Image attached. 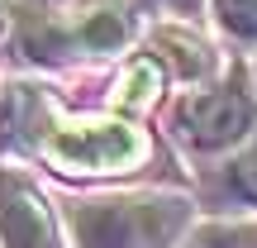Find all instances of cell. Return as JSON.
Here are the masks:
<instances>
[{"instance_id":"obj_1","label":"cell","mask_w":257,"mask_h":248,"mask_svg":"<svg viewBox=\"0 0 257 248\" xmlns=\"http://www.w3.org/2000/svg\"><path fill=\"white\" fill-rule=\"evenodd\" d=\"M86 248H162L176 229L172 201H91L72 215Z\"/></svg>"},{"instance_id":"obj_2","label":"cell","mask_w":257,"mask_h":248,"mask_svg":"<svg viewBox=\"0 0 257 248\" xmlns=\"http://www.w3.org/2000/svg\"><path fill=\"white\" fill-rule=\"evenodd\" d=\"M143 153V138L128 124H67L48 138V157L67 172H110V167L119 172L134 167Z\"/></svg>"},{"instance_id":"obj_3","label":"cell","mask_w":257,"mask_h":248,"mask_svg":"<svg viewBox=\"0 0 257 248\" xmlns=\"http://www.w3.org/2000/svg\"><path fill=\"white\" fill-rule=\"evenodd\" d=\"M0 239L5 248H53L48 210L19 177H0Z\"/></svg>"},{"instance_id":"obj_4","label":"cell","mask_w":257,"mask_h":248,"mask_svg":"<svg viewBox=\"0 0 257 248\" xmlns=\"http://www.w3.org/2000/svg\"><path fill=\"white\" fill-rule=\"evenodd\" d=\"M181 124L200 148H219V143H229V138H238L243 129H248V101H243L238 91L195 96V101H186Z\"/></svg>"},{"instance_id":"obj_5","label":"cell","mask_w":257,"mask_h":248,"mask_svg":"<svg viewBox=\"0 0 257 248\" xmlns=\"http://www.w3.org/2000/svg\"><path fill=\"white\" fill-rule=\"evenodd\" d=\"M157 96V67L153 62H134L124 72V81H119V96H114V101L119 105H148Z\"/></svg>"},{"instance_id":"obj_6","label":"cell","mask_w":257,"mask_h":248,"mask_svg":"<svg viewBox=\"0 0 257 248\" xmlns=\"http://www.w3.org/2000/svg\"><path fill=\"white\" fill-rule=\"evenodd\" d=\"M81 38H86L91 48H114V43L124 38V19L110 15V10H100V15H91V19L81 24Z\"/></svg>"},{"instance_id":"obj_7","label":"cell","mask_w":257,"mask_h":248,"mask_svg":"<svg viewBox=\"0 0 257 248\" xmlns=\"http://www.w3.org/2000/svg\"><path fill=\"white\" fill-rule=\"evenodd\" d=\"M219 19L233 34L257 38V0H219Z\"/></svg>"},{"instance_id":"obj_8","label":"cell","mask_w":257,"mask_h":248,"mask_svg":"<svg viewBox=\"0 0 257 248\" xmlns=\"http://www.w3.org/2000/svg\"><path fill=\"white\" fill-rule=\"evenodd\" d=\"M233 186H238L248 201H257V148L248 157H238V167H233Z\"/></svg>"},{"instance_id":"obj_9","label":"cell","mask_w":257,"mask_h":248,"mask_svg":"<svg viewBox=\"0 0 257 248\" xmlns=\"http://www.w3.org/2000/svg\"><path fill=\"white\" fill-rule=\"evenodd\" d=\"M143 5H172V10H191L195 0H143Z\"/></svg>"}]
</instances>
